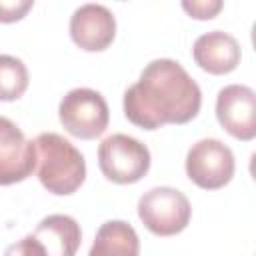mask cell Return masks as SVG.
I'll return each instance as SVG.
<instances>
[{"instance_id": "obj_10", "label": "cell", "mask_w": 256, "mask_h": 256, "mask_svg": "<svg viewBox=\"0 0 256 256\" xmlns=\"http://www.w3.org/2000/svg\"><path fill=\"white\" fill-rule=\"evenodd\" d=\"M192 58L208 74H228L240 64V44L232 34L212 30L196 38Z\"/></svg>"}, {"instance_id": "obj_3", "label": "cell", "mask_w": 256, "mask_h": 256, "mask_svg": "<svg viewBox=\"0 0 256 256\" xmlns=\"http://www.w3.org/2000/svg\"><path fill=\"white\" fill-rule=\"evenodd\" d=\"M192 216L190 200L172 186H156L138 200V218L156 236L180 234Z\"/></svg>"}, {"instance_id": "obj_5", "label": "cell", "mask_w": 256, "mask_h": 256, "mask_svg": "<svg viewBox=\"0 0 256 256\" xmlns=\"http://www.w3.org/2000/svg\"><path fill=\"white\" fill-rule=\"evenodd\" d=\"M58 118L64 130L76 138H98L110 120L104 96L92 88H72L58 104Z\"/></svg>"}, {"instance_id": "obj_9", "label": "cell", "mask_w": 256, "mask_h": 256, "mask_svg": "<svg viewBox=\"0 0 256 256\" xmlns=\"http://www.w3.org/2000/svg\"><path fill=\"white\" fill-rule=\"evenodd\" d=\"M116 36V18L104 6L88 2L78 6L70 16V38L86 52L106 50Z\"/></svg>"}, {"instance_id": "obj_8", "label": "cell", "mask_w": 256, "mask_h": 256, "mask_svg": "<svg viewBox=\"0 0 256 256\" xmlns=\"http://www.w3.org/2000/svg\"><path fill=\"white\" fill-rule=\"evenodd\" d=\"M36 168L34 140L6 116H0V186L26 180Z\"/></svg>"}, {"instance_id": "obj_12", "label": "cell", "mask_w": 256, "mask_h": 256, "mask_svg": "<svg viewBox=\"0 0 256 256\" xmlns=\"http://www.w3.org/2000/svg\"><path fill=\"white\" fill-rule=\"evenodd\" d=\"M140 240L136 230L124 220L104 222L92 242L88 256H138Z\"/></svg>"}, {"instance_id": "obj_13", "label": "cell", "mask_w": 256, "mask_h": 256, "mask_svg": "<svg viewBox=\"0 0 256 256\" xmlns=\"http://www.w3.org/2000/svg\"><path fill=\"white\" fill-rule=\"evenodd\" d=\"M28 68L26 64L10 54H0V100H18L28 88Z\"/></svg>"}, {"instance_id": "obj_1", "label": "cell", "mask_w": 256, "mask_h": 256, "mask_svg": "<svg viewBox=\"0 0 256 256\" xmlns=\"http://www.w3.org/2000/svg\"><path fill=\"white\" fill-rule=\"evenodd\" d=\"M122 106L124 116L134 126L156 130L164 124H186L196 118L202 106V90L180 62L156 58L124 92Z\"/></svg>"}, {"instance_id": "obj_11", "label": "cell", "mask_w": 256, "mask_h": 256, "mask_svg": "<svg viewBox=\"0 0 256 256\" xmlns=\"http://www.w3.org/2000/svg\"><path fill=\"white\" fill-rule=\"evenodd\" d=\"M32 236L42 244L46 256H76L82 242L80 224L68 214H50L42 218Z\"/></svg>"}, {"instance_id": "obj_14", "label": "cell", "mask_w": 256, "mask_h": 256, "mask_svg": "<svg viewBox=\"0 0 256 256\" xmlns=\"http://www.w3.org/2000/svg\"><path fill=\"white\" fill-rule=\"evenodd\" d=\"M182 8L192 16V18H198V20H210L214 18L220 8H222V2L220 0H184L182 2Z\"/></svg>"}, {"instance_id": "obj_2", "label": "cell", "mask_w": 256, "mask_h": 256, "mask_svg": "<svg viewBox=\"0 0 256 256\" xmlns=\"http://www.w3.org/2000/svg\"><path fill=\"white\" fill-rule=\"evenodd\" d=\"M36 176L40 184L56 194H74L86 180V160L80 150L56 132H42L34 138Z\"/></svg>"}, {"instance_id": "obj_15", "label": "cell", "mask_w": 256, "mask_h": 256, "mask_svg": "<svg viewBox=\"0 0 256 256\" xmlns=\"http://www.w3.org/2000/svg\"><path fill=\"white\" fill-rule=\"evenodd\" d=\"M34 6V0H0V22H16L26 16Z\"/></svg>"}, {"instance_id": "obj_7", "label": "cell", "mask_w": 256, "mask_h": 256, "mask_svg": "<svg viewBox=\"0 0 256 256\" xmlns=\"http://www.w3.org/2000/svg\"><path fill=\"white\" fill-rule=\"evenodd\" d=\"M216 118L220 126L238 140L256 136V94L250 86L228 84L216 96Z\"/></svg>"}, {"instance_id": "obj_16", "label": "cell", "mask_w": 256, "mask_h": 256, "mask_svg": "<svg viewBox=\"0 0 256 256\" xmlns=\"http://www.w3.org/2000/svg\"><path fill=\"white\" fill-rule=\"evenodd\" d=\"M4 256H46V252H44L42 244L32 234H28V236L12 242L4 250Z\"/></svg>"}, {"instance_id": "obj_6", "label": "cell", "mask_w": 256, "mask_h": 256, "mask_svg": "<svg viewBox=\"0 0 256 256\" xmlns=\"http://www.w3.org/2000/svg\"><path fill=\"white\" fill-rule=\"evenodd\" d=\"M234 168L232 150L218 138H202L194 142L186 154V174L204 190L226 186L234 176Z\"/></svg>"}, {"instance_id": "obj_4", "label": "cell", "mask_w": 256, "mask_h": 256, "mask_svg": "<svg viewBox=\"0 0 256 256\" xmlns=\"http://www.w3.org/2000/svg\"><path fill=\"white\" fill-rule=\"evenodd\" d=\"M98 166L116 184H134L150 170V150L128 134H110L98 146Z\"/></svg>"}]
</instances>
